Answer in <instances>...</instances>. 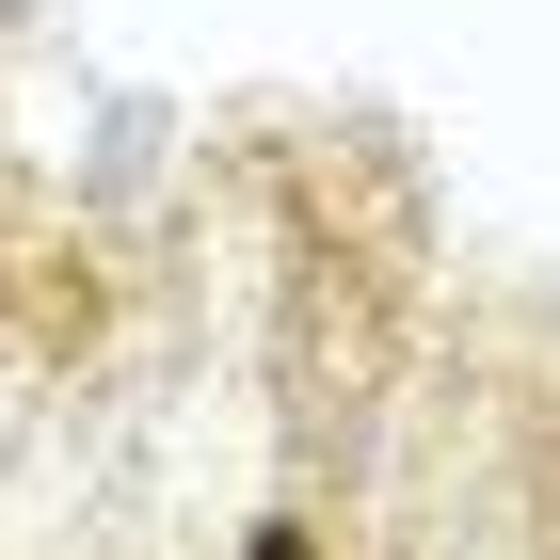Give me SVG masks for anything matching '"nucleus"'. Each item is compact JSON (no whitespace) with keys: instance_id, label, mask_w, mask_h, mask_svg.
Returning <instances> with one entry per match:
<instances>
[{"instance_id":"nucleus-1","label":"nucleus","mask_w":560,"mask_h":560,"mask_svg":"<svg viewBox=\"0 0 560 560\" xmlns=\"http://www.w3.org/2000/svg\"><path fill=\"white\" fill-rule=\"evenodd\" d=\"M241 560H320V545H304V528H257V545H241Z\"/></svg>"}]
</instances>
